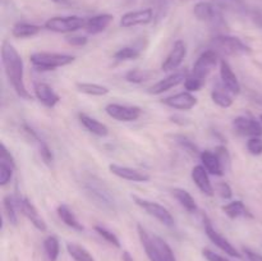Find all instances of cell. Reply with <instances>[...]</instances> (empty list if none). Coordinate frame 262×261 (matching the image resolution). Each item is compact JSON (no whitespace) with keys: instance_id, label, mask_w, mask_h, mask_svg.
<instances>
[{"instance_id":"1","label":"cell","mask_w":262,"mask_h":261,"mask_svg":"<svg viewBox=\"0 0 262 261\" xmlns=\"http://www.w3.org/2000/svg\"><path fill=\"white\" fill-rule=\"evenodd\" d=\"M2 64L5 76L9 83L12 84L15 94L20 99H32L25 83V67H23L22 56L18 53L17 49L8 41H4L2 45Z\"/></svg>"},{"instance_id":"2","label":"cell","mask_w":262,"mask_h":261,"mask_svg":"<svg viewBox=\"0 0 262 261\" xmlns=\"http://www.w3.org/2000/svg\"><path fill=\"white\" fill-rule=\"evenodd\" d=\"M82 189L87 199L106 214H115L118 210L117 200L106 183L94 174H84L82 178Z\"/></svg>"},{"instance_id":"3","label":"cell","mask_w":262,"mask_h":261,"mask_svg":"<svg viewBox=\"0 0 262 261\" xmlns=\"http://www.w3.org/2000/svg\"><path fill=\"white\" fill-rule=\"evenodd\" d=\"M76 56L63 53H50V51H37L30 55V61L37 71H55L56 68L72 64Z\"/></svg>"},{"instance_id":"4","label":"cell","mask_w":262,"mask_h":261,"mask_svg":"<svg viewBox=\"0 0 262 261\" xmlns=\"http://www.w3.org/2000/svg\"><path fill=\"white\" fill-rule=\"evenodd\" d=\"M211 49L217 54L227 56L248 55L252 53V49L246 45L239 37L230 35H216L211 40Z\"/></svg>"},{"instance_id":"5","label":"cell","mask_w":262,"mask_h":261,"mask_svg":"<svg viewBox=\"0 0 262 261\" xmlns=\"http://www.w3.org/2000/svg\"><path fill=\"white\" fill-rule=\"evenodd\" d=\"M132 200L137 206H140L146 214H148L150 216L155 217L158 222H160L161 224H164L165 227L173 228L176 225V220H174L171 212L166 209L164 205L159 204L156 201H151V200L142 199V197L137 196V194H132Z\"/></svg>"},{"instance_id":"6","label":"cell","mask_w":262,"mask_h":261,"mask_svg":"<svg viewBox=\"0 0 262 261\" xmlns=\"http://www.w3.org/2000/svg\"><path fill=\"white\" fill-rule=\"evenodd\" d=\"M217 63H220V59L219 54H217L216 51L212 50V49L204 51V53L197 58V60L194 61L193 68H192L189 76H192L193 78L199 79V81L205 83L206 78L210 76V73L214 71L215 67L217 66Z\"/></svg>"},{"instance_id":"7","label":"cell","mask_w":262,"mask_h":261,"mask_svg":"<svg viewBox=\"0 0 262 261\" xmlns=\"http://www.w3.org/2000/svg\"><path fill=\"white\" fill-rule=\"evenodd\" d=\"M84 18L78 15H68V17H53L49 18L45 22L43 27L51 32L56 33H71L84 28L86 26Z\"/></svg>"},{"instance_id":"8","label":"cell","mask_w":262,"mask_h":261,"mask_svg":"<svg viewBox=\"0 0 262 261\" xmlns=\"http://www.w3.org/2000/svg\"><path fill=\"white\" fill-rule=\"evenodd\" d=\"M222 10L217 9L212 3L209 2H200L194 5L193 14L200 22L207 23L214 27H219V26L224 25V19H223Z\"/></svg>"},{"instance_id":"9","label":"cell","mask_w":262,"mask_h":261,"mask_svg":"<svg viewBox=\"0 0 262 261\" xmlns=\"http://www.w3.org/2000/svg\"><path fill=\"white\" fill-rule=\"evenodd\" d=\"M105 112L110 118L119 122H135L142 115V109L135 105H122V104H107L105 106Z\"/></svg>"},{"instance_id":"10","label":"cell","mask_w":262,"mask_h":261,"mask_svg":"<svg viewBox=\"0 0 262 261\" xmlns=\"http://www.w3.org/2000/svg\"><path fill=\"white\" fill-rule=\"evenodd\" d=\"M233 129L239 136H247V137H262V124L260 119L239 115L234 118L232 122Z\"/></svg>"},{"instance_id":"11","label":"cell","mask_w":262,"mask_h":261,"mask_svg":"<svg viewBox=\"0 0 262 261\" xmlns=\"http://www.w3.org/2000/svg\"><path fill=\"white\" fill-rule=\"evenodd\" d=\"M155 20V12L152 8H145V9L132 10L127 12L120 17V27L130 28L135 26H145Z\"/></svg>"},{"instance_id":"12","label":"cell","mask_w":262,"mask_h":261,"mask_svg":"<svg viewBox=\"0 0 262 261\" xmlns=\"http://www.w3.org/2000/svg\"><path fill=\"white\" fill-rule=\"evenodd\" d=\"M17 204H18V209L20 210L23 216L27 217L28 222H30L36 229L40 230V232H46V230H48L46 222L40 215L37 207L31 202L30 199H27V197H19V199L17 200Z\"/></svg>"},{"instance_id":"13","label":"cell","mask_w":262,"mask_h":261,"mask_svg":"<svg viewBox=\"0 0 262 261\" xmlns=\"http://www.w3.org/2000/svg\"><path fill=\"white\" fill-rule=\"evenodd\" d=\"M205 233H206L207 238H209V240L211 241V242L214 243L216 247H219L223 252H225L227 255L232 256V257L242 258V255L238 252L237 248H235L234 246H233L232 243H230L229 241L224 237V235L220 234V233L217 232L214 227H212V224L210 223V220H207V219L205 220Z\"/></svg>"},{"instance_id":"14","label":"cell","mask_w":262,"mask_h":261,"mask_svg":"<svg viewBox=\"0 0 262 261\" xmlns=\"http://www.w3.org/2000/svg\"><path fill=\"white\" fill-rule=\"evenodd\" d=\"M187 56V45L184 41L178 40L174 42L173 48H171L170 53L166 55V58L164 59L163 64H161V69L164 72H171L176 71L181 67V64L183 63V60Z\"/></svg>"},{"instance_id":"15","label":"cell","mask_w":262,"mask_h":261,"mask_svg":"<svg viewBox=\"0 0 262 261\" xmlns=\"http://www.w3.org/2000/svg\"><path fill=\"white\" fill-rule=\"evenodd\" d=\"M187 76H188V73L184 71L174 72V73L169 74L168 77L160 79V81L156 82L155 84H152L151 87H148L147 94H150V95L164 94V92L169 91V90L173 89V87H177V86H179V84L184 83Z\"/></svg>"},{"instance_id":"16","label":"cell","mask_w":262,"mask_h":261,"mask_svg":"<svg viewBox=\"0 0 262 261\" xmlns=\"http://www.w3.org/2000/svg\"><path fill=\"white\" fill-rule=\"evenodd\" d=\"M161 102L164 105H166V106L171 107V109L187 112V110L193 109L199 101H197V97L192 92L183 91L173 95V96L165 97V99L161 100Z\"/></svg>"},{"instance_id":"17","label":"cell","mask_w":262,"mask_h":261,"mask_svg":"<svg viewBox=\"0 0 262 261\" xmlns=\"http://www.w3.org/2000/svg\"><path fill=\"white\" fill-rule=\"evenodd\" d=\"M22 129H23V132L27 135V137L30 138V140L32 141L36 146H37L38 154H40V156H41V159H42L43 163H45L48 166L53 165L54 154H53V151H51V148L49 147L48 143H46L45 141H43L42 138L38 136V133L36 132L32 127H30L27 123H23Z\"/></svg>"},{"instance_id":"18","label":"cell","mask_w":262,"mask_h":261,"mask_svg":"<svg viewBox=\"0 0 262 261\" xmlns=\"http://www.w3.org/2000/svg\"><path fill=\"white\" fill-rule=\"evenodd\" d=\"M110 173L114 174L115 177L120 179H124V181L129 182H140V183H146L151 179L150 174L145 173V171H141L138 169L129 168V166H123L119 164H110L109 165Z\"/></svg>"},{"instance_id":"19","label":"cell","mask_w":262,"mask_h":261,"mask_svg":"<svg viewBox=\"0 0 262 261\" xmlns=\"http://www.w3.org/2000/svg\"><path fill=\"white\" fill-rule=\"evenodd\" d=\"M33 95L45 107L53 109L60 101V96L54 91L53 87L43 82H37L33 86Z\"/></svg>"},{"instance_id":"20","label":"cell","mask_w":262,"mask_h":261,"mask_svg":"<svg viewBox=\"0 0 262 261\" xmlns=\"http://www.w3.org/2000/svg\"><path fill=\"white\" fill-rule=\"evenodd\" d=\"M220 78H222V83L224 89H227L228 91L232 95H238L241 92V83L238 81L237 76L233 72L232 67L228 63V60L225 59H220Z\"/></svg>"},{"instance_id":"21","label":"cell","mask_w":262,"mask_h":261,"mask_svg":"<svg viewBox=\"0 0 262 261\" xmlns=\"http://www.w3.org/2000/svg\"><path fill=\"white\" fill-rule=\"evenodd\" d=\"M191 177H192V181L194 182V184L197 186V188L205 194V196H214L215 193V188L212 186L211 181H210V177H209V171L205 169V166L202 165H196L193 166L191 171Z\"/></svg>"},{"instance_id":"22","label":"cell","mask_w":262,"mask_h":261,"mask_svg":"<svg viewBox=\"0 0 262 261\" xmlns=\"http://www.w3.org/2000/svg\"><path fill=\"white\" fill-rule=\"evenodd\" d=\"M200 160H201L202 165L205 166L209 174L211 176H216V177H222L224 176L225 173V168L223 165L222 160L217 156L216 153H212L210 150H205L201 151V155H200Z\"/></svg>"},{"instance_id":"23","label":"cell","mask_w":262,"mask_h":261,"mask_svg":"<svg viewBox=\"0 0 262 261\" xmlns=\"http://www.w3.org/2000/svg\"><path fill=\"white\" fill-rule=\"evenodd\" d=\"M137 233L138 237H140L141 245H142L143 250H145L146 255H147L148 260L150 261H161L160 253H159L158 247H156L155 242H154L152 234L146 230V228L143 225L137 224Z\"/></svg>"},{"instance_id":"24","label":"cell","mask_w":262,"mask_h":261,"mask_svg":"<svg viewBox=\"0 0 262 261\" xmlns=\"http://www.w3.org/2000/svg\"><path fill=\"white\" fill-rule=\"evenodd\" d=\"M113 20H114V17L112 14H107V13L94 15L91 18H87L86 26H84L83 30L89 35H97V33L104 32L112 25Z\"/></svg>"},{"instance_id":"25","label":"cell","mask_w":262,"mask_h":261,"mask_svg":"<svg viewBox=\"0 0 262 261\" xmlns=\"http://www.w3.org/2000/svg\"><path fill=\"white\" fill-rule=\"evenodd\" d=\"M78 120L90 133L97 136V137H106L109 135V128L106 124L97 120L96 118L90 117L86 113H78Z\"/></svg>"},{"instance_id":"26","label":"cell","mask_w":262,"mask_h":261,"mask_svg":"<svg viewBox=\"0 0 262 261\" xmlns=\"http://www.w3.org/2000/svg\"><path fill=\"white\" fill-rule=\"evenodd\" d=\"M211 3L217 9L238 15H248L251 13L243 0H211Z\"/></svg>"},{"instance_id":"27","label":"cell","mask_w":262,"mask_h":261,"mask_svg":"<svg viewBox=\"0 0 262 261\" xmlns=\"http://www.w3.org/2000/svg\"><path fill=\"white\" fill-rule=\"evenodd\" d=\"M223 212L227 215L230 219H238V217H253L252 212L250 211L247 206L245 205V202L241 201V200H234V201H230L228 204H225L222 207Z\"/></svg>"},{"instance_id":"28","label":"cell","mask_w":262,"mask_h":261,"mask_svg":"<svg viewBox=\"0 0 262 261\" xmlns=\"http://www.w3.org/2000/svg\"><path fill=\"white\" fill-rule=\"evenodd\" d=\"M56 212H58V216L67 227L72 228V229L77 230V232H83L84 227L82 225V223L77 219L76 214L69 209V206H67L66 204H60L56 207Z\"/></svg>"},{"instance_id":"29","label":"cell","mask_w":262,"mask_h":261,"mask_svg":"<svg viewBox=\"0 0 262 261\" xmlns=\"http://www.w3.org/2000/svg\"><path fill=\"white\" fill-rule=\"evenodd\" d=\"M171 193H173L174 199L179 202L182 207L184 210H187L188 212H196L197 211V204H196V200L193 199L191 193L188 191H186L184 188H173L171 189Z\"/></svg>"},{"instance_id":"30","label":"cell","mask_w":262,"mask_h":261,"mask_svg":"<svg viewBox=\"0 0 262 261\" xmlns=\"http://www.w3.org/2000/svg\"><path fill=\"white\" fill-rule=\"evenodd\" d=\"M41 32V27L33 23L18 22L12 27V35L15 38H28L38 35Z\"/></svg>"},{"instance_id":"31","label":"cell","mask_w":262,"mask_h":261,"mask_svg":"<svg viewBox=\"0 0 262 261\" xmlns=\"http://www.w3.org/2000/svg\"><path fill=\"white\" fill-rule=\"evenodd\" d=\"M77 91L81 94L89 95V96H105L110 92L109 87L99 83H91V82H77Z\"/></svg>"},{"instance_id":"32","label":"cell","mask_w":262,"mask_h":261,"mask_svg":"<svg viewBox=\"0 0 262 261\" xmlns=\"http://www.w3.org/2000/svg\"><path fill=\"white\" fill-rule=\"evenodd\" d=\"M211 100L214 101V104H216L219 107H223V109H228L233 105V95L228 91L224 87H215L211 91Z\"/></svg>"},{"instance_id":"33","label":"cell","mask_w":262,"mask_h":261,"mask_svg":"<svg viewBox=\"0 0 262 261\" xmlns=\"http://www.w3.org/2000/svg\"><path fill=\"white\" fill-rule=\"evenodd\" d=\"M67 251L74 261H95V257L83 246L74 242L67 243Z\"/></svg>"},{"instance_id":"34","label":"cell","mask_w":262,"mask_h":261,"mask_svg":"<svg viewBox=\"0 0 262 261\" xmlns=\"http://www.w3.org/2000/svg\"><path fill=\"white\" fill-rule=\"evenodd\" d=\"M171 138H173L174 142L178 145V147H181L182 150L186 151L188 155L193 156V158H196V156H199L200 158V155H201V150L197 147V145L191 140V138H188L184 135H173L171 136Z\"/></svg>"},{"instance_id":"35","label":"cell","mask_w":262,"mask_h":261,"mask_svg":"<svg viewBox=\"0 0 262 261\" xmlns=\"http://www.w3.org/2000/svg\"><path fill=\"white\" fill-rule=\"evenodd\" d=\"M17 201H14L13 196L8 194L3 199V209H4V215L8 219V222L12 225L17 227L18 224V212H17V206L18 204H15Z\"/></svg>"},{"instance_id":"36","label":"cell","mask_w":262,"mask_h":261,"mask_svg":"<svg viewBox=\"0 0 262 261\" xmlns=\"http://www.w3.org/2000/svg\"><path fill=\"white\" fill-rule=\"evenodd\" d=\"M154 73L151 71H147V69H130L125 73L124 78L125 81L129 82V83H135V84H140L143 83V82L148 81V79L152 78Z\"/></svg>"},{"instance_id":"37","label":"cell","mask_w":262,"mask_h":261,"mask_svg":"<svg viewBox=\"0 0 262 261\" xmlns=\"http://www.w3.org/2000/svg\"><path fill=\"white\" fill-rule=\"evenodd\" d=\"M43 250H45L46 256H48L49 261H56L59 257V252H60V245H59V240L55 235H49L43 241Z\"/></svg>"},{"instance_id":"38","label":"cell","mask_w":262,"mask_h":261,"mask_svg":"<svg viewBox=\"0 0 262 261\" xmlns=\"http://www.w3.org/2000/svg\"><path fill=\"white\" fill-rule=\"evenodd\" d=\"M152 238L156 247H158L159 253H160L161 261H177L173 250H171V247L168 245V242L165 240H163V238L155 234L152 235Z\"/></svg>"},{"instance_id":"39","label":"cell","mask_w":262,"mask_h":261,"mask_svg":"<svg viewBox=\"0 0 262 261\" xmlns=\"http://www.w3.org/2000/svg\"><path fill=\"white\" fill-rule=\"evenodd\" d=\"M141 56V49L135 48V46H124V48L119 49L115 51L114 59L117 61H124V60H135V59Z\"/></svg>"},{"instance_id":"40","label":"cell","mask_w":262,"mask_h":261,"mask_svg":"<svg viewBox=\"0 0 262 261\" xmlns=\"http://www.w3.org/2000/svg\"><path fill=\"white\" fill-rule=\"evenodd\" d=\"M94 229H95V232H96L100 237L104 238L107 243H110V245H113L114 247H117V248L122 247L119 238H118L114 233L110 232L109 229H106L105 227H101V225H95Z\"/></svg>"},{"instance_id":"41","label":"cell","mask_w":262,"mask_h":261,"mask_svg":"<svg viewBox=\"0 0 262 261\" xmlns=\"http://www.w3.org/2000/svg\"><path fill=\"white\" fill-rule=\"evenodd\" d=\"M15 169L12 168L10 165H8L7 163L0 161V186H7V184L12 181L13 171Z\"/></svg>"},{"instance_id":"42","label":"cell","mask_w":262,"mask_h":261,"mask_svg":"<svg viewBox=\"0 0 262 261\" xmlns=\"http://www.w3.org/2000/svg\"><path fill=\"white\" fill-rule=\"evenodd\" d=\"M247 151L253 156L262 155V137H251L247 141Z\"/></svg>"},{"instance_id":"43","label":"cell","mask_w":262,"mask_h":261,"mask_svg":"<svg viewBox=\"0 0 262 261\" xmlns=\"http://www.w3.org/2000/svg\"><path fill=\"white\" fill-rule=\"evenodd\" d=\"M183 84H184V89H186V91L197 92V91H200L202 87H204L205 83L204 82L199 81V79L193 78V77L189 76V73H188V76H187L186 81H184Z\"/></svg>"},{"instance_id":"44","label":"cell","mask_w":262,"mask_h":261,"mask_svg":"<svg viewBox=\"0 0 262 261\" xmlns=\"http://www.w3.org/2000/svg\"><path fill=\"white\" fill-rule=\"evenodd\" d=\"M155 2H156L155 19L160 20L165 17L166 12H168L169 4H170V0H155Z\"/></svg>"},{"instance_id":"45","label":"cell","mask_w":262,"mask_h":261,"mask_svg":"<svg viewBox=\"0 0 262 261\" xmlns=\"http://www.w3.org/2000/svg\"><path fill=\"white\" fill-rule=\"evenodd\" d=\"M216 191L224 200H230L233 197V189L227 182H219L216 184Z\"/></svg>"},{"instance_id":"46","label":"cell","mask_w":262,"mask_h":261,"mask_svg":"<svg viewBox=\"0 0 262 261\" xmlns=\"http://www.w3.org/2000/svg\"><path fill=\"white\" fill-rule=\"evenodd\" d=\"M67 42L72 46H77V48H81V46H84L87 42H89V38L86 36H78V35H72L68 36L66 38Z\"/></svg>"},{"instance_id":"47","label":"cell","mask_w":262,"mask_h":261,"mask_svg":"<svg viewBox=\"0 0 262 261\" xmlns=\"http://www.w3.org/2000/svg\"><path fill=\"white\" fill-rule=\"evenodd\" d=\"M2 161L3 163H7L8 165H10L12 168H17V165H15V160H14V156L10 154V151L8 150L7 146L4 145V143H2Z\"/></svg>"},{"instance_id":"48","label":"cell","mask_w":262,"mask_h":261,"mask_svg":"<svg viewBox=\"0 0 262 261\" xmlns=\"http://www.w3.org/2000/svg\"><path fill=\"white\" fill-rule=\"evenodd\" d=\"M202 255H204V257L206 258L207 261H230L228 260V258H225L224 256L209 250V248H204V250H202Z\"/></svg>"},{"instance_id":"49","label":"cell","mask_w":262,"mask_h":261,"mask_svg":"<svg viewBox=\"0 0 262 261\" xmlns=\"http://www.w3.org/2000/svg\"><path fill=\"white\" fill-rule=\"evenodd\" d=\"M243 252H245L246 257L250 261H262V255L258 252H255V251L250 250V248L245 247L243 248Z\"/></svg>"},{"instance_id":"50","label":"cell","mask_w":262,"mask_h":261,"mask_svg":"<svg viewBox=\"0 0 262 261\" xmlns=\"http://www.w3.org/2000/svg\"><path fill=\"white\" fill-rule=\"evenodd\" d=\"M251 18H252L253 23L258 27L262 28V13L261 12H251L250 13Z\"/></svg>"},{"instance_id":"51","label":"cell","mask_w":262,"mask_h":261,"mask_svg":"<svg viewBox=\"0 0 262 261\" xmlns=\"http://www.w3.org/2000/svg\"><path fill=\"white\" fill-rule=\"evenodd\" d=\"M122 258H123V261H135V260H133L132 255H130V253L128 252V251H124V252H123Z\"/></svg>"},{"instance_id":"52","label":"cell","mask_w":262,"mask_h":261,"mask_svg":"<svg viewBox=\"0 0 262 261\" xmlns=\"http://www.w3.org/2000/svg\"><path fill=\"white\" fill-rule=\"evenodd\" d=\"M51 2L59 5H69V0H51Z\"/></svg>"},{"instance_id":"53","label":"cell","mask_w":262,"mask_h":261,"mask_svg":"<svg viewBox=\"0 0 262 261\" xmlns=\"http://www.w3.org/2000/svg\"><path fill=\"white\" fill-rule=\"evenodd\" d=\"M258 119H260V122H261V124H262V114L260 115V118H258Z\"/></svg>"},{"instance_id":"54","label":"cell","mask_w":262,"mask_h":261,"mask_svg":"<svg viewBox=\"0 0 262 261\" xmlns=\"http://www.w3.org/2000/svg\"><path fill=\"white\" fill-rule=\"evenodd\" d=\"M182 2H189V0H182Z\"/></svg>"}]
</instances>
